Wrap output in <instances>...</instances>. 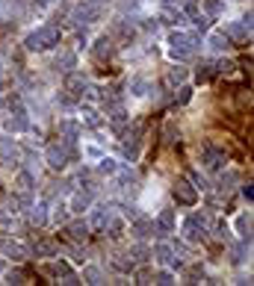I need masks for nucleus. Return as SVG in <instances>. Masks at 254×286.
<instances>
[{"mask_svg":"<svg viewBox=\"0 0 254 286\" xmlns=\"http://www.w3.org/2000/svg\"><path fill=\"white\" fill-rule=\"evenodd\" d=\"M65 233H68L71 242H86V239H89V224H86V221H71Z\"/></svg>","mask_w":254,"mask_h":286,"instance_id":"9","label":"nucleus"},{"mask_svg":"<svg viewBox=\"0 0 254 286\" xmlns=\"http://www.w3.org/2000/svg\"><path fill=\"white\" fill-rule=\"evenodd\" d=\"M157 283H174V277H171V271H160V274H157Z\"/></svg>","mask_w":254,"mask_h":286,"instance_id":"34","label":"nucleus"},{"mask_svg":"<svg viewBox=\"0 0 254 286\" xmlns=\"http://www.w3.org/2000/svg\"><path fill=\"white\" fill-rule=\"evenodd\" d=\"M184 77H187V71H184V68H174V71L169 74V83H180Z\"/></svg>","mask_w":254,"mask_h":286,"instance_id":"30","label":"nucleus"},{"mask_svg":"<svg viewBox=\"0 0 254 286\" xmlns=\"http://www.w3.org/2000/svg\"><path fill=\"white\" fill-rule=\"evenodd\" d=\"M6 283H24V271H9L6 274Z\"/></svg>","mask_w":254,"mask_h":286,"instance_id":"31","label":"nucleus"},{"mask_svg":"<svg viewBox=\"0 0 254 286\" xmlns=\"http://www.w3.org/2000/svg\"><path fill=\"white\" fill-rule=\"evenodd\" d=\"M216 74H219V71H216V65H213V62H201L195 77H198V83H210V80H213Z\"/></svg>","mask_w":254,"mask_h":286,"instance_id":"17","label":"nucleus"},{"mask_svg":"<svg viewBox=\"0 0 254 286\" xmlns=\"http://www.w3.org/2000/svg\"><path fill=\"white\" fill-rule=\"evenodd\" d=\"M201 159H204V166H207V169H213V171L225 166V153H222V151H216L213 145H207V148L201 151Z\"/></svg>","mask_w":254,"mask_h":286,"instance_id":"8","label":"nucleus"},{"mask_svg":"<svg viewBox=\"0 0 254 286\" xmlns=\"http://www.w3.org/2000/svg\"><path fill=\"white\" fill-rule=\"evenodd\" d=\"M53 251H56V242H51V239H39L35 242V254L39 257H51Z\"/></svg>","mask_w":254,"mask_h":286,"instance_id":"22","label":"nucleus"},{"mask_svg":"<svg viewBox=\"0 0 254 286\" xmlns=\"http://www.w3.org/2000/svg\"><path fill=\"white\" fill-rule=\"evenodd\" d=\"M89 283H101V271L98 269H86V274H83Z\"/></svg>","mask_w":254,"mask_h":286,"instance_id":"29","label":"nucleus"},{"mask_svg":"<svg viewBox=\"0 0 254 286\" xmlns=\"http://www.w3.org/2000/svg\"><path fill=\"white\" fill-rule=\"evenodd\" d=\"M89 203H92V192H77L71 198V203H68V210L71 213H83V210H89Z\"/></svg>","mask_w":254,"mask_h":286,"instance_id":"11","label":"nucleus"},{"mask_svg":"<svg viewBox=\"0 0 254 286\" xmlns=\"http://www.w3.org/2000/svg\"><path fill=\"white\" fill-rule=\"evenodd\" d=\"M116 171H119L116 159H106V156H103L101 159V174H116Z\"/></svg>","mask_w":254,"mask_h":286,"instance_id":"27","label":"nucleus"},{"mask_svg":"<svg viewBox=\"0 0 254 286\" xmlns=\"http://www.w3.org/2000/svg\"><path fill=\"white\" fill-rule=\"evenodd\" d=\"M154 254H157L163 263H169V266H180V260L174 257V251H171L169 245H157V248H154Z\"/></svg>","mask_w":254,"mask_h":286,"instance_id":"18","label":"nucleus"},{"mask_svg":"<svg viewBox=\"0 0 254 286\" xmlns=\"http://www.w3.org/2000/svg\"><path fill=\"white\" fill-rule=\"evenodd\" d=\"M113 51H116V45H113V38H98V45H95V56L98 59H106V56H113Z\"/></svg>","mask_w":254,"mask_h":286,"instance_id":"14","label":"nucleus"},{"mask_svg":"<svg viewBox=\"0 0 254 286\" xmlns=\"http://www.w3.org/2000/svg\"><path fill=\"white\" fill-rule=\"evenodd\" d=\"M207 227H210V219H207L204 213H195V216H189V219H187L184 233H187L189 242H201L204 233H207Z\"/></svg>","mask_w":254,"mask_h":286,"instance_id":"3","label":"nucleus"},{"mask_svg":"<svg viewBox=\"0 0 254 286\" xmlns=\"http://www.w3.org/2000/svg\"><path fill=\"white\" fill-rule=\"evenodd\" d=\"M113 263H116V266H119V269H124V271H130V269H133V260H130V263H127V260H124V257H121V254H119V257H116V260H113Z\"/></svg>","mask_w":254,"mask_h":286,"instance_id":"33","label":"nucleus"},{"mask_svg":"<svg viewBox=\"0 0 254 286\" xmlns=\"http://www.w3.org/2000/svg\"><path fill=\"white\" fill-rule=\"evenodd\" d=\"M166 3H169V6H174V3H180V0H166Z\"/></svg>","mask_w":254,"mask_h":286,"instance_id":"40","label":"nucleus"},{"mask_svg":"<svg viewBox=\"0 0 254 286\" xmlns=\"http://www.w3.org/2000/svg\"><path fill=\"white\" fill-rule=\"evenodd\" d=\"M225 35H231V38H237L239 45H245V38H248V24L242 21V24H228L225 27Z\"/></svg>","mask_w":254,"mask_h":286,"instance_id":"12","label":"nucleus"},{"mask_svg":"<svg viewBox=\"0 0 254 286\" xmlns=\"http://www.w3.org/2000/svg\"><path fill=\"white\" fill-rule=\"evenodd\" d=\"M204 9H207V15L219 18L222 12H225V3H222V0H204Z\"/></svg>","mask_w":254,"mask_h":286,"instance_id":"24","label":"nucleus"},{"mask_svg":"<svg viewBox=\"0 0 254 286\" xmlns=\"http://www.w3.org/2000/svg\"><path fill=\"white\" fill-rule=\"evenodd\" d=\"M30 189H33V177H30L27 171H21V174H18V192H24V195H27Z\"/></svg>","mask_w":254,"mask_h":286,"instance_id":"26","label":"nucleus"},{"mask_svg":"<svg viewBox=\"0 0 254 286\" xmlns=\"http://www.w3.org/2000/svg\"><path fill=\"white\" fill-rule=\"evenodd\" d=\"M3 251L9 254L12 260H24V257H27V248H24L21 242H3Z\"/></svg>","mask_w":254,"mask_h":286,"instance_id":"20","label":"nucleus"},{"mask_svg":"<svg viewBox=\"0 0 254 286\" xmlns=\"http://www.w3.org/2000/svg\"><path fill=\"white\" fill-rule=\"evenodd\" d=\"M166 18H169V24H184V21H187V15H184V12H174V9H171Z\"/></svg>","mask_w":254,"mask_h":286,"instance_id":"32","label":"nucleus"},{"mask_svg":"<svg viewBox=\"0 0 254 286\" xmlns=\"http://www.w3.org/2000/svg\"><path fill=\"white\" fill-rule=\"evenodd\" d=\"M207 45H210L216 53H222V51H228V48H231V42H228V35H225V33H210Z\"/></svg>","mask_w":254,"mask_h":286,"instance_id":"15","label":"nucleus"},{"mask_svg":"<svg viewBox=\"0 0 254 286\" xmlns=\"http://www.w3.org/2000/svg\"><path fill=\"white\" fill-rule=\"evenodd\" d=\"M53 0H39V6H51Z\"/></svg>","mask_w":254,"mask_h":286,"instance_id":"39","label":"nucleus"},{"mask_svg":"<svg viewBox=\"0 0 254 286\" xmlns=\"http://www.w3.org/2000/svg\"><path fill=\"white\" fill-rule=\"evenodd\" d=\"M174 201L184 203V207H192V203L198 201V189L189 183V180H177L174 183Z\"/></svg>","mask_w":254,"mask_h":286,"instance_id":"5","label":"nucleus"},{"mask_svg":"<svg viewBox=\"0 0 254 286\" xmlns=\"http://www.w3.org/2000/svg\"><path fill=\"white\" fill-rule=\"evenodd\" d=\"M83 89H86L83 74H71V71H68V77H65V92H71L74 98H80V95H83Z\"/></svg>","mask_w":254,"mask_h":286,"instance_id":"10","label":"nucleus"},{"mask_svg":"<svg viewBox=\"0 0 254 286\" xmlns=\"http://www.w3.org/2000/svg\"><path fill=\"white\" fill-rule=\"evenodd\" d=\"M157 224H160L163 233H171V230H174V213H171V210H163L160 219H157Z\"/></svg>","mask_w":254,"mask_h":286,"instance_id":"21","label":"nucleus"},{"mask_svg":"<svg viewBox=\"0 0 254 286\" xmlns=\"http://www.w3.org/2000/svg\"><path fill=\"white\" fill-rule=\"evenodd\" d=\"M133 257L139 260V263H145V260H148V254H145V248H133Z\"/></svg>","mask_w":254,"mask_h":286,"instance_id":"37","label":"nucleus"},{"mask_svg":"<svg viewBox=\"0 0 254 286\" xmlns=\"http://www.w3.org/2000/svg\"><path fill=\"white\" fill-rule=\"evenodd\" d=\"M133 230H136V236H151L154 233V224L148 219H142V216H133Z\"/></svg>","mask_w":254,"mask_h":286,"instance_id":"16","label":"nucleus"},{"mask_svg":"<svg viewBox=\"0 0 254 286\" xmlns=\"http://www.w3.org/2000/svg\"><path fill=\"white\" fill-rule=\"evenodd\" d=\"M45 219H48V216H45V207H35L33 213H30V221H33V224H45Z\"/></svg>","mask_w":254,"mask_h":286,"instance_id":"28","label":"nucleus"},{"mask_svg":"<svg viewBox=\"0 0 254 286\" xmlns=\"http://www.w3.org/2000/svg\"><path fill=\"white\" fill-rule=\"evenodd\" d=\"M184 15H189L192 21H195V27H201V30H207V27H210V18H207V15H201V9H198L195 3H189Z\"/></svg>","mask_w":254,"mask_h":286,"instance_id":"13","label":"nucleus"},{"mask_svg":"<svg viewBox=\"0 0 254 286\" xmlns=\"http://www.w3.org/2000/svg\"><path fill=\"white\" fill-rule=\"evenodd\" d=\"M195 51H198V38L189 33H174L171 35V56L174 59H192L195 56Z\"/></svg>","mask_w":254,"mask_h":286,"instance_id":"2","label":"nucleus"},{"mask_svg":"<svg viewBox=\"0 0 254 286\" xmlns=\"http://www.w3.org/2000/svg\"><path fill=\"white\" fill-rule=\"evenodd\" d=\"M18 145L12 139H0V166H15L18 162Z\"/></svg>","mask_w":254,"mask_h":286,"instance_id":"7","label":"nucleus"},{"mask_svg":"<svg viewBox=\"0 0 254 286\" xmlns=\"http://www.w3.org/2000/svg\"><path fill=\"white\" fill-rule=\"evenodd\" d=\"M48 162H51V169H65L68 162V145L62 142H53V145H48Z\"/></svg>","mask_w":254,"mask_h":286,"instance_id":"6","label":"nucleus"},{"mask_svg":"<svg viewBox=\"0 0 254 286\" xmlns=\"http://www.w3.org/2000/svg\"><path fill=\"white\" fill-rule=\"evenodd\" d=\"M113 219V213H110V207H101V210H98V213H95V227H106V221Z\"/></svg>","mask_w":254,"mask_h":286,"instance_id":"25","label":"nucleus"},{"mask_svg":"<svg viewBox=\"0 0 254 286\" xmlns=\"http://www.w3.org/2000/svg\"><path fill=\"white\" fill-rule=\"evenodd\" d=\"M53 45H59V30L51 27V24L27 35V48H30V51H51Z\"/></svg>","mask_w":254,"mask_h":286,"instance_id":"1","label":"nucleus"},{"mask_svg":"<svg viewBox=\"0 0 254 286\" xmlns=\"http://www.w3.org/2000/svg\"><path fill=\"white\" fill-rule=\"evenodd\" d=\"M83 124L86 127H92V130H98V127H103V118L98 115V112H92V109H86L83 112Z\"/></svg>","mask_w":254,"mask_h":286,"instance_id":"23","label":"nucleus"},{"mask_svg":"<svg viewBox=\"0 0 254 286\" xmlns=\"http://www.w3.org/2000/svg\"><path fill=\"white\" fill-rule=\"evenodd\" d=\"M242 195H245L248 201H251V198H254V189H251V183H245V186H242Z\"/></svg>","mask_w":254,"mask_h":286,"instance_id":"38","label":"nucleus"},{"mask_svg":"<svg viewBox=\"0 0 254 286\" xmlns=\"http://www.w3.org/2000/svg\"><path fill=\"white\" fill-rule=\"evenodd\" d=\"M103 15V6L101 3H80L74 9V24H92Z\"/></svg>","mask_w":254,"mask_h":286,"instance_id":"4","label":"nucleus"},{"mask_svg":"<svg viewBox=\"0 0 254 286\" xmlns=\"http://www.w3.org/2000/svg\"><path fill=\"white\" fill-rule=\"evenodd\" d=\"M74 62H77V56H74L71 51H59V53H56V68L71 71V68H74Z\"/></svg>","mask_w":254,"mask_h":286,"instance_id":"19","label":"nucleus"},{"mask_svg":"<svg viewBox=\"0 0 254 286\" xmlns=\"http://www.w3.org/2000/svg\"><path fill=\"white\" fill-rule=\"evenodd\" d=\"M53 221H65V207H56L53 210Z\"/></svg>","mask_w":254,"mask_h":286,"instance_id":"36","label":"nucleus"},{"mask_svg":"<svg viewBox=\"0 0 254 286\" xmlns=\"http://www.w3.org/2000/svg\"><path fill=\"white\" fill-rule=\"evenodd\" d=\"M189 98H192V89H189V86H184V89H180V95H177V103H187Z\"/></svg>","mask_w":254,"mask_h":286,"instance_id":"35","label":"nucleus"}]
</instances>
